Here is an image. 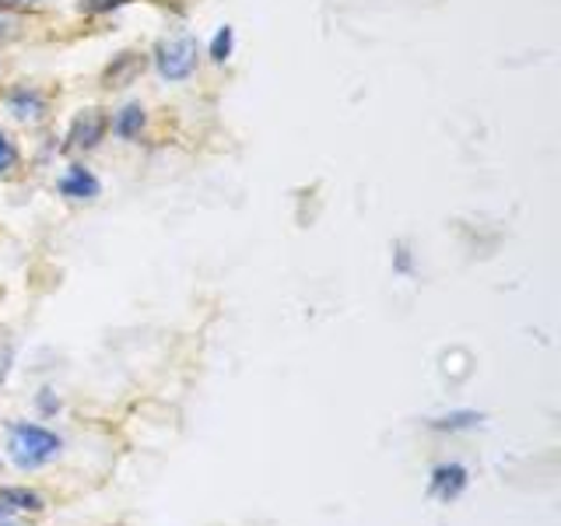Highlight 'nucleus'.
Here are the masks:
<instances>
[{
	"label": "nucleus",
	"instance_id": "obj_1",
	"mask_svg": "<svg viewBox=\"0 0 561 526\" xmlns=\"http://www.w3.org/2000/svg\"><path fill=\"white\" fill-rule=\"evenodd\" d=\"M148 60L154 67V75L165 84H186L204 64V49L197 43V35L190 32H172L165 39H158L154 49L148 53Z\"/></svg>",
	"mask_w": 561,
	"mask_h": 526
},
{
	"label": "nucleus",
	"instance_id": "obj_2",
	"mask_svg": "<svg viewBox=\"0 0 561 526\" xmlns=\"http://www.w3.org/2000/svg\"><path fill=\"white\" fill-rule=\"evenodd\" d=\"M64 449V438L32 421H14L8 428V456L18 470H39L53 464Z\"/></svg>",
	"mask_w": 561,
	"mask_h": 526
},
{
	"label": "nucleus",
	"instance_id": "obj_3",
	"mask_svg": "<svg viewBox=\"0 0 561 526\" xmlns=\"http://www.w3.org/2000/svg\"><path fill=\"white\" fill-rule=\"evenodd\" d=\"M0 110H4V116L18 123V127L39 130L53 116V95L35 81H11L4 84V92H0Z\"/></svg>",
	"mask_w": 561,
	"mask_h": 526
},
{
	"label": "nucleus",
	"instance_id": "obj_4",
	"mask_svg": "<svg viewBox=\"0 0 561 526\" xmlns=\"http://www.w3.org/2000/svg\"><path fill=\"white\" fill-rule=\"evenodd\" d=\"M105 137H110V110L88 105V110H78L75 119L67 123L64 148L78 155H92L105 145Z\"/></svg>",
	"mask_w": 561,
	"mask_h": 526
},
{
	"label": "nucleus",
	"instance_id": "obj_5",
	"mask_svg": "<svg viewBox=\"0 0 561 526\" xmlns=\"http://www.w3.org/2000/svg\"><path fill=\"white\" fill-rule=\"evenodd\" d=\"M57 197L67 204H95L102 197V180L88 162H70L57 175Z\"/></svg>",
	"mask_w": 561,
	"mask_h": 526
},
{
	"label": "nucleus",
	"instance_id": "obj_6",
	"mask_svg": "<svg viewBox=\"0 0 561 526\" xmlns=\"http://www.w3.org/2000/svg\"><path fill=\"white\" fill-rule=\"evenodd\" d=\"M151 67L148 53L140 49H119L116 57L102 67V88H110V92H119V88H130L140 81V75Z\"/></svg>",
	"mask_w": 561,
	"mask_h": 526
},
{
	"label": "nucleus",
	"instance_id": "obj_7",
	"mask_svg": "<svg viewBox=\"0 0 561 526\" xmlns=\"http://www.w3.org/2000/svg\"><path fill=\"white\" fill-rule=\"evenodd\" d=\"M148 123H151L148 105L140 99H130L110 113V134L123 140V145H137V140L148 134Z\"/></svg>",
	"mask_w": 561,
	"mask_h": 526
},
{
	"label": "nucleus",
	"instance_id": "obj_8",
	"mask_svg": "<svg viewBox=\"0 0 561 526\" xmlns=\"http://www.w3.org/2000/svg\"><path fill=\"white\" fill-rule=\"evenodd\" d=\"M467 488V467L460 464H443L432 470V495L443 499V502H453L460 499Z\"/></svg>",
	"mask_w": 561,
	"mask_h": 526
},
{
	"label": "nucleus",
	"instance_id": "obj_9",
	"mask_svg": "<svg viewBox=\"0 0 561 526\" xmlns=\"http://www.w3.org/2000/svg\"><path fill=\"white\" fill-rule=\"evenodd\" d=\"M236 46H239V35H236V28H232V25H218V28H215V35H210L207 49H204V57H207L210 64L225 67L228 60L236 57Z\"/></svg>",
	"mask_w": 561,
	"mask_h": 526
},
{
	"label": "nucleus",
	"instance_id": "obj_10",
	"mask_svg": "<svg viewBox=\"0 0 561 526\" xmlns=\"http://www.w3.org/2000/svg\"><path fill=\"white\" fill-rule=\"evenodd\" d=\"M22 169V148H18V140L11 137V130L0 123V183L11 180Z\"/></svg>",
	"mask_w": 561,
	"mask_h": 526
},
{
	"label": "nucleus",
	"instance_id": "obj_11",
	"mask_svg": "<svg viewBox=\"0 0 561 526\" xmlns=\"http://www.w3.org/2000/svg\"><path fill=\"white\" fill-rule=\"evenodd\" d=\"M0 505L18 508V513H39L43 499L28 488H0Z\"/></svg>",
	"mask_w": 561,
	"mask_h": 526
},
{
	"label": "nucleus",
	"instance_id": "obj_12",
	"mask_svg": "<svg viewBox=\"0 0 561 526\" xmlns=\"http://www.w3.org/2000/svg\"><path fill=\"white\" fill-rule=\"evenodd\" d=\"M130 4H134V0H78L75 11L81 18H110V14L130 8Z\"/></svg>",
	"mask_w": 561,
	"mask_h": 526
},
{
	"label": "nucleus",
	"instance_id": "obj_13",
	"mask_svg": "<svg viewBox=\"0 0 561 526\" xmlns=\"http://www.w3.org/2000/svg\"><path fill=\"white\" fill-rule=\"evenodd\" d=\"M25 25V18L22 14H14V11H4V8H0V53H4L11 43H18V39H22V28Z\"/></svg>",
	"mask_w": 561,
	"mask_h": 526
},
{
	"label": "nucleus",
	"instance_id": "obj_14",
	"mask_svg": "<svg viewBox=\"0 0 561 526\" xmlns=\"http://www.w3.org/2000/svg\"><path fill=\"white\" fill-rule=\"evenodd\" d=\"M481 421V414L473 411H456V414H446V418H432L428 425L432 428H443V432H460V428H473Z\"/></svg>",
	"mask_w": 561,
	"mask_h": 526
},
{
	"label": "nucleus",
	"instance_id": "obj_15",
	"mask_svg": "<svg viewBox=\"0 0 561 526\" xmlns=\"http://www.w3.org/2000/svg\"><path fill=\"white\" fill-rule=\"evenodd\" d=\"M0 8H4V11H14V14H22V18H28V14L46 11V8H49V0H0Z\"/></svg>",
	"mask_w": 561,
	"mask_h": 526
},
{
	"label": "nucleus",
	"instance_id": "obj_16",
	"mask_svg": "<svg viewBox=\"0 0 561 526\" xmlns=\"http://www.w3.org/2000/svg\"><path fill=\"white\" fill-rule=\"evenodd\" d=\"M393 271H397V274H411V271H414V256H411V245L403 242V239H400V242L393 245Z\"/></svg>",
	"mask_w": 561,
	"mask_h": 526
},
{
	"label": "nucleus",
	"instance_id": "obj_17",
	"mask_svg": "<svg viewBox=\"0 0 561 526\" xmlns=\"http://www.w3.org/2000/svg\"><path fill=\"white\" fill-rule=\"evenodd\" d=\"M4 526H11V523H4Z\"/></svg>",
	"mask_w": 561,
	"mask_h": 526
}]
</instances>
